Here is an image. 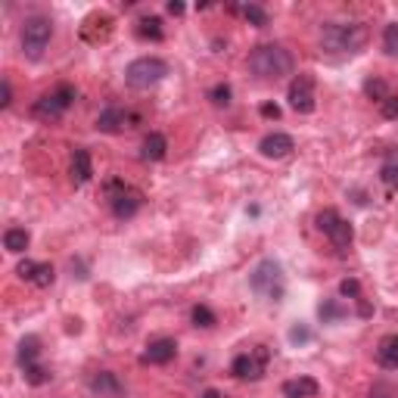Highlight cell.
Segmentation results:
<instances>
[{
	"label": "cell",
	"instance_id": "obj_1",
	"mask_svg": "<svg viewBox=\"0 0 398 398\" xmlns=\"http://www.w3.org/2000/svg\"><path fill=\"white\" fill-rule=\"evenodd\" d=\"M292 69H296V59L280 44H262L249 53V72L262 81L286 78V75H292Z\"/></svg>",
	"mask_w": 398,
	"mask_h": 398
},
{
	"label": "cell",
	"instance_id": "obj_2",
	"mask_svg": "<svg viewBox=\"0 0 398 398\" xmlns=\"http://www.w3.org/2000/svg\"><path fill=\"white\" fill-rule=\"evenodd\" d=\"M370 31L364 22H327L320 29V47L330 53H361Z\"/></svg>",
	"mask_w": 398,
	"mask_h": 398
},
{
	"label": "cell",
	"instance_id": "obj_3",
	"mask_svg": "<svg viewBox=\"0 0 398 398\" xmlns=\"http://www.w3.org/2000/svg\"><path fill=\"white\" fill-rule=\"evenodd\" d=\"M249 286H253L255 296L268 299V302H280L283 292H286L280 262H274V258H262V262L253 268V274H249Z\"/></svg>",
	"mask_w": 398,
	"mask_h": 398
},
{
	"label": "cell",
	"instance_id": "obj_4",
	"mask_svg": "<svg viewBox=\"0 0 398 398\" xmlns=\"http://www.w3.org/2000/svg\"><path fill=\"white\" fill-rule=\"evenodd\" d=\"M169 75V62L159 57H141L125 69V81L134 90H150Z\"/></svg>",
	"mask_w": 398,
	"mask_h": 398
},
{
	"label": "cell",
	"instance_id": "obj_5",
	"mask_svg": "<svg viewBox=\"0 0 398 398\" xmlns=\"http://www.w3.org/2000/svg\"><path fill=\"white\" fill-rule=\"evenodd\" d=\"M53 38V22L47 16H29L22 25V53L29 59H41Z\"/></svg>",
	"mask_w": 398,
	"mask_h": 398
},
{
	"label": "cell",
	"instance_id": "obj_6",
	"mask_svg": "<svg viewBox=\"0 0 398 398\" xmlns=\"http://www.w3.org/2000/svg\"><path fill=\"white\" fill-rule=\"evenodd\" d=\"M72 103H75V87H72V85H59L57 90L44 94L38 103H34V106H31V115L41 118V122H57V118L66 113Z\"/></svg>",
	"mask_w": 398,
	"mask_h": 398
},
{
	"label": "cell",
	"instance_id": "obj_7",
	"mask_svg": "<svg viewBox=\"0 0 398 398\" xmlns=\"http://www.w3.org/2000/svg\"><path fill=\"white\" fill-rule=\"evenodd\" d=\"M268 361H271V348L255 346L253 352L236 355L234 364H230V374H234L236 380H262L264 370H268Z\"/></svg>",
	"mask_w": 398,
	"mask_h": 398
},
{
	"label": "cell",
	"instance_id": "obj_8",
	"mask_svg": "<svg viewBox=\"0 0 398 398\" xmlns=\"http://www.w3.org/2000/svg\"><path fill=\"white\" fill-rule=\"evenodd\" d=\"M318 227L324 230L327 236H330V243H333L336 249H348V246H352V240H355L352 225L342 218L336 208H324V212L318 215Z\"/></svg>",
	"mask_w": 398,
	"mask_h": 398
},
{
	"label": "cell",
	"instance_id": "obj_9",
	"mask_svg": "<svg viewBox=\"0 0 398 398\" xmlns=\"http://www.w3.org/2000/svg\"><path fill=\"white\" fill-rule=\"evenodd\" d=\"M290 106L296 109L299 115H311L318 109V100H314V78L305 72H299L296 78L290 81Z\"/></svg>",
	"mask_w": 398,
	"mask_h": 398
},
{
	"label": "cell",
	"instance_id": "obj_10",
	"mask_svg": "<svg viewBox=\"0 0 398 398\" xmlns=\"http://www.w3.org/2000/svg\"><path fill=\"white\" fill-rule=\"evenodd\" d=\"M109 34H113V16H106V13H94V16H87L85 25H81V38H85L87 44H100Z\"/></svg>",
	"mask_w": 398,
	"mask_h": 398
},
{
	"label": "cell",
	"instance_id": "obj_11",
	"mask_svg": "<svg viewBox=\"0 0 398 398\" xmlns=\"http://www.w3.org/2000/svg\"><path fill=\"white\" fill-rule=\"evenodd\" d=\"M174 355H178V342L169 339V336H159L146 346L141 361L143 364H169V361H174Z\"/></svg>",
	"mask_w": 398,
	"mask_h": 398
},
{
	"label": "cell",
	"instance_id": "obj_12",
	"mask_svg": "<svg viewBox=\"0 0 398 398\" xmlns=\"http://www.w3.org/2000/svg\"><path fill=\"white\" fill-rule=\"evenodd\" d=\"M128 122H134V118L128 115V109H122V106H106L100 115H97V131H103V134H118V131L131 128Z\"/></svg>",
	"mask_w": 398,
	"mask_h": 398
},
{
	"label": "cell",
	"instance_id": "obj_13",
	"mask_svg": "<svg viewBox=\"0 0 398 398\" xmlns=\"http://www.w3.org/2000/svg\"><path fill=\"white\" fill-rule=\"evenodd\" d=\"M90 392H94L97 398H122L125 386H122V380H118L113 370H100V374L90 376Z\"/></svg>",
	"mask_w": 398,
	"mask_h": 398
},
{
	"label": "cell",
	"instance_id": "obj_14",
	"mask_svg": "<svg viewBox=\"0 0 398 398\" xmlns=\"http://www.w3.org/2000/svg\"><path fill=\"white\" fill-rule=\"evenodd\" d=\"M258 150H262L264 159H283L296 150V141H292L290 134H283V131H274V134H268L262 143H258Z\"/></svg>",
	"mask_w": 398,
	"mask_h": 398
},
{
	"label": "cell",
	"instance_id": "obj_15",
	"mask_svg": "<svg viewBox=\"0 0 398 398\" xmlns=\"http://www.w3.org/2000/svg\"><path fill=\"white\" fill-rule=\"evenodd\" d=\"M109 206H113V215H115V218H134V215L141 212V206H143V197L128 187V190H125L118 199L109 202Z\"/></svg>",
	"mask_w": 398,
	"mask_h": 398
},
{
	"label": "cell",
	"instance_id": "obj_16",
	"mask_svg": "<svg viewBox=\"0 0 398 398\" xmlns=\"http://www.w3.org/2000/svg\"><path fill=\"white\" fill-rule=\"evenodd\" d=\"M165 152H169V141H165V134H159V131H150V134L143 137V146H141L143 162H162Z\"/></svg>",
	"mask_w": 398,
	"mask_h": 398
},
{
	"label": "cell",
	"instance_id": "obj_17",
	"mask_svg": "<svg viewBox=\"0 0 398 398\" xmlns=\"http://www.w3.org/2000/svg\"><path fill=\"white\" fill-rule=\"evenodd\" d=\"M318 392H320V386L314 376H296V380L283 383V398H314Z\"/></svg>",
	"mask_w": 398,
	"mask_h": 398
},
{
	"label": "cell",
	"instance_id": "obj_18",
	"mask_svg": "<svg viewBox=\"0 0 398 398\" xmlns=\"http://www.w3.org/2000/svg\"><path fill=\"white\" fill-rule=\"evenodd\" d=\"M69 171H72L75 184H87V180L94 178V159H90V152L78 146V150L72 152V165H69Z\"/></svg>",
	"mask_w": 398,
	"mask_h": 398
},
{
	"label": "cell",
	"instance_id": "obj_19",
	"mask_svg": "<svg viewBox=\"0 0 398 398\" xmlns=\"http://www.w3.org/2000/svg\"><path fill=\"white\" fill-rule=\"evenodd\" d=\"M376 364L386 370H398V333H389V336L380 339V346H376Z\"/></svg>",
	"mask_w": 398,
	"mask_h": 398
},
{
	"label": "cell",
	"instance_id": "obj_20",
	"mask_svg": "<svg viewBox=\"0 0 398 398\" xmlns=\"http://www.w3.org/2000/svg\"><path fill=\"white\" fill-rule=\"evenodd\" d=\"M29 243H31V234L25 227H10L3 234V249H6V253H13V255L25 253V249H29Z\"/></svg>",
	"mask_w": 398,
	"mask_h": 398
},
{
	"label": "cell",
	"instance_id": "obj_21",
	"mask_svg": "<svg viewBox=\"0 0 398 398\" xmlns=\"http://www.w3.org/2000/svg\"><path fill=\"white\" fill-rule=\"evenodd\" d=\"M137 38H141V41H162L165 38L162 19H159V16H143L141 22H137Z\"/></svg>",
	"mask_w": 398,
	"mask_h": 398
},
{
	"label": "cell",
	"instance_id": "obj_22",
	"mask_svg": "<svg viewBox=\"0 0 398 398\" xmlns=\"http://www.w3.org/2000/svg\"><path fill=\"white\" fill-rule=\"evenodd\" d=\"M38 355H41V339L38 336H25L22 342H19V352H16L19 367L34 364V361H38Z\"/></svg>",
	"mask_w": 398,
	"mask_h": 398
},
{
	"label": "cell",
	"instance_id": "obj_23",
	"mask_svg": "<svg viewBox=\"0 0 398 398\" xmlns=\"http://www.w3.org/2000/svg\"><path fill=\"white\" fill-rule=\"evenodd\" d=\"M346 314H348V308L342 302H336V299H327V302L318 305V318L324 320V324H339Z\"/></svg>",
	"mask_w": 398,
	"mask_h": 398
},
{
	"label": "cell",
	"instance_id": "obj_24",
	"mask_svg": "<svg viewBox=\"0 0 398 398\" xmlns=\"http://www.w3.org/2000/svg\"><path fill=\"white\" fill-rule=\"evenodd\" d=\"M22 376H25V383H29V386H44V383H50L53 374L44 364H38V361H34V364L22 367Z\"/></svg>",
	"mask_w": 398,
	"mask_h": 398
},
{
	"label": "cell",
	"instance_id": "obj_25",
	"mask_svg": "<svg viewBox=\"0 0 398 398\" xmlns=\"http://www.w3.org/2000/svg\"><path fill=\"white\" fill-rule=\"evenodd\" d=\"M364 94L370 97V100H376V103H386L389 97H392V94H389V85L383 78H367L364 81Z\"/></svg>",
	"mask_w": 398,
	"mask_h": 398
},
{
	"label": "cell",
	"instance_id": "obj_26",
	"mask_svg": "<svg viewBox=\"0 0 398 398\" xmlns=\"http://www.w3.org/2000/svg\"><path fill=\"white\" fill-rule=\"evenodd\" d=\"M243 19H246L249 25H255V29H268V13H264V6H258V3L243 6Z\"/></svg>",
	"mask_w": 398,
	"mask_h": 398
},
{
	"label": "cell",
	"instance_id": "obj_27",
	"mask_svg": "<svg viewBox=\"0 0 398 398\" xmlns=\"http://www.w3.org/2000/svg\"><path fill=\"white\" fill-rule=\"evenodd\" d=\"M53 277H57V271H53V264H47V262H38V268H34V274H31V280L29 283H34V286H50L53 283Z\"/></svg>",
	"mask_w": 398,
	"mask_h": 398
},
{
	"label": "cell",
	"instance_id": "obj_28",
	"mask_svg": "<svg viewBox=\"0 0 398 398\" xmlns=\"http://www.w3.org/2000/svg\"><path fill=\"white\" fill-rule=\"evenodd\" d=\"M383 50L392 59H398V22H389L386 29H383Z\"/></svg>",
	"mask_w": 398,
	"mask_h": 398
},
{
	"label": "cell",
	"instance_id": "obj_29",
	"mask_svg": "<svg viewBox=\"0 0 398 398\" xmlns=\"http://www.w3.org/2000/svg\"><path fill=\"white\" fill-rule=\"evenodd\" d=\"M190 318H193V324H197V327H202V330H208V327L218 324V318H215V311L208 308V305H197Z\"/></svg>",
	"mask_w": 398,
	"mask_h": 398
},
{
	"label": "cell",
	"instance_id": "obj_30",
	"mask_svg": "<svg viewBox=\"0 0 398 398\" xmlns=\"http://www.w3.org/2000/svg\"><path fill=\"white\" fill-rule=\"evenodd\" d=\"M380 178H383V184H386V187H392V190H398V156H395V159H389V162L383 165Z\"/></svg>",
	"mask_w": 398,
	"mask_h": 398
},
{
	"label": "cell",
	"instance_id": "obj_31",
	"mask_svg": "<svg viewBox=\"0 0 398 398\" xmlns=\"http://www.w3.org/2000/svg\"><path fill=\"white\" fill-rule=\"evenodd\" d=\"M230 97H234L230 85H215L212 90H208V100H212L215 106H230Z\"/></svg>",
	"mask_w": 398,
	"mask_h": 398
},
{
	"label": "cell",
	"instance_id": "obj_32",
	"mask_svg": "<svg viewBox=\"0 0 398 398\" xmlns=\"http://www.w3.org/2000/svg\"><path fill=\"white\" fill-rule=\"evenodd\" d=\"M125 190H128V184H125L122 178H109L106 184H103V193H106V199H109V202H113V199H118V197H122Z\"/></svg>",
	"mask_w": 398,
	"mask_h": 398
},
{
	"label": "cell",
	"instance_id": "obj_33",
	"mask_svg": "<svg viewBox=\"0 0 398 398\" xmlns=\"http://www.w3.org/2000/svg\"><path fill=\"white\" fill-rule=\"evenodd\" d=\"M339 292L346 299H355V302H358V299H361V283L355 280V277H346V280L339 283Z\"/></svg>",
	"mask_w": 398,
	"mask_h": 398
},
{
	"label": "cell",
	"instance_id": "obj_34",
	"mask_svg": "<svg viewBox=\"0 0 398 398\" xmlns=\"http://www.w3.org/2000/svg\"><path fill=\"white\" fill-rule=\"evenodd\" d=\"M290 342H292V346H308V342H311V330H308V327H302V324L292 327V330H290Z\"/></svg>",
	"mask_w": 398,
	"mask_h": 398
},
{
	"label": "cell",
	"instance_id": "obj_35",
	"mask_svg": "<svg viewBox=\"0 0 398 398\" xmlns=\"http://www.w3.org/2000/svg\"><path fill=\"white\" fill-rule=\"evenodd\" d=\"M34 268H38V262H29V258H25V262H19V268H16V274L22 277V280H31V274H34Z\"/></svg>",
	"mask_w": 398,
	"mask_h": 398
},
{
	"label": "cell",
	"instance_id": "obj_36",
	"mask_svg": "<svg viewBox=\"0 0 398 398\" xmlns=\"http://www.w3.org/2000/svg\"><path fill=\"white\" fill-rule=\"evenodd\" d=\"M383 106V115L386 118H398V97H389L386 103H380Z\"/></svg>",
	"mask_w": 398,
	"mask_h": 398
},
{
	"label": "cell",
	"instance_id": "obj_37",
	"mask_svg": "<svg viewBox=\"0 0 398 398\" xmlns=\"http://www.w3.org/2000/svg\"><path fill=\"white\" fill-rule=\"evenodd\" d=\"M0 90H3V94H0V106L6 109V106H10V103H13V85L3 78V85H0Z\"/></svg>",
	"mask_w": 398,
	"mask_h": 398
},
{
	"label": "cell",
	"instance_id": "obj_38",
	"mask_svg": "<svg viewBox=\"0 0 398 398\" xmlns=\"http://www.w3.org/2000/svg\"><path fill=\"white\" fill-rule=\"evenodd\" d=\"M262 115L264 118H280V106H277V103H262Z\"/></svg>",
	"mask_w": 398,
	"mask_h": 398
},
{
	"label": "cell",
	"instance_id": "obj_39",
	"mask_svg": "<svg viewBox=\"0 0 398 398\" xmlns=\"http://www.w3.org/2000/svg\"><path fill=\"white\" fill-rule=\"evenodd\" d=\"M358 314H361V318H370V314H374V308H370V302H367L364 296L358 299Z\"/></svg>",
	"mask_w": 398,
	"mask_h": 398
},
{
	"label": "cell",
	"instance_id": "obj_40",
	"mask_svg": "<svg viewBox=\"0 0 398 398\" xmlns=\"http://www.w3.org/2000/svg\"><path fill=\"white\" fill-rule=\"evenodd\" d=\"M169 13H171V16H180V13H184V3H178V0H171V3H169Z\"/></svg>",
	"mask_w": 398,
	"mask_h": 398
},
{
	"label": "cell",
	"instance_id": "obj_41",
	"mask_svg": "<svg viewBox=\"0 0 398 398\" xmlns=\"http://www.w3.org/2000/svg\"><path fill=\"white\" fill-rule=\"evenodd\" d=\"M370 398H389V389L386 386H376L374 392H370Z\"/></svg>",
	"mask_w": 398,
	"mask_h": 398
},
{
	"label": "cell",
	"instance_id": "obj_42",
	"mask_svg": "<svg viewBox=\"0 0 398 398\" xmlns=\"http://www.w3.org/2000/svg\"><path fill=\"white\" fill-rule=\"evenodd\" d=\"M199 398H225V395H221V392H218V389H206V392H202Z\"/></svg>",
	"mask_w": 398,
	"mask_h": 398
},
{
	"label": "cell",
	"instance_id": "obj_43",
	"mask_svg": "<svg viewBox=\"0 0 398 398\" xmlns=\"http://www.w3.org/2000/svg\"><path fill=\"white\" fill-rule=\"evenodd\" d=\"M81 330V320H69V333H78Z\"/></svg>",
	"mask_w": 398,
	"mask_h": 398
}]
</instances>
